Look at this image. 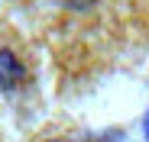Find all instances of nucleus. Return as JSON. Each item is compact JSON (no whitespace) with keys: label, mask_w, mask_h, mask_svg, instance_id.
<instances>
[{"label":"nucleus","mask_w":149,"mask_h":142,"mask_svg":"<svg viewBox=\"0 0 149 142\" xmlns=\"http://www.w3.org/2000/svg\"><path fill=\"white\" fill-rule=\"evenodd\" d=\"M146 139H149V113H146Z\"/></svg>","instance_id":"2"},{"label":"nucleus","mask_w":149,"mask_h":142,"mask_svg":"<svg viewBox=\"0 0 149 142\" xmlns=\"http://www.w3.org/2000/svg\"><path fill=\"white\" fill-rule=\"evenodd\" d=\"M19 81H23V65H19V58H16L10 49H0V87L13 90V87H19Z\"/></svg>","instance_id":"1"}]
</instances>
